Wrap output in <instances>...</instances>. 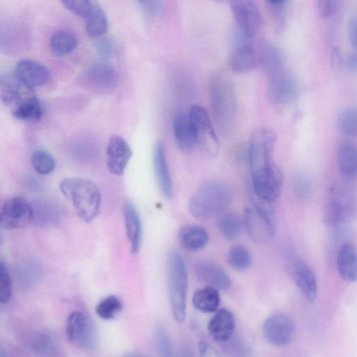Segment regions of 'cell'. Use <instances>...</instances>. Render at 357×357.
I'll return each mask as SVG.
<instances>
[{"label": "cell", "mask_w": 357, "mask_h": 357, "mask_svg": "<svg viewBox=\"0 0 357 357\" xmlns=\"http://www.w3.org/2000/svg\"><path fill=\"white\" fill-rule=\"evenodd\" d=\"M208 92L212 118L222 136L232 130L236 112V96L231 79L222 73H214L209 79Z\"/></svg>", "instance_id": "obj_1"}, {"label": "cell", "mask_w": 357, "mask_h": 357, "mask_svg": "<svg viewBox=\"0 0 357 357\" xmlns=\"http://www.w3.org/2000/svg\"><path fill=\"white\" fill-rule=\"evenodd\" d=\"M233 199L231 189L225 183L210 180L202 183L191 196L188 210L199 219H206L222 213Z\"/></svg>", "instance_id": "obj_2"}, {"label": "cell", "mask_w": 357, "mask_h": 357, "mask_svg": "<svg viewBox=\"0 0 357 357\" xmlns=\"http://www.w3.org/2000/svg\"><path fill=\"white\" fill-rule=\"evenodd\" d=\"M59 189L70 201L83 221L91 222L97 217L101 205V194L93 181L77 177L66 178L61 181Z\"/></svg>", "instance_id": "obj_3"}, {"label": "cell", "mask_w": 357, "mask_h": 357, "mask_svg": "<svg viewBox=\"0 0 357 357\" xmlns=\"http://www.w3.org/2000/svg\"><path fill=\"white\" fill-rule=\"evenodd\" d=\"M167 276L173 318L176 322L183 323L186 314L188 279L185 261L177 250L170 252L167 257Z\"/></svg>", "instance_id": "obj_4"}, {"label": "cell", "mask_w": 357, "mask_h": 357, "mask_svg": "<svg viewBox=\"0 0 357 357\" xmlns=\"http://www.w3.org/2000/svg\"><path fill=\"white\" fill-rule=\"evenodd\" d=\"M195 134L197 146L208 158H215L219 152V140L207 111L194 105L189 110Z\"/></svg>", "instance_id": "obj_5"}, {"label": "cell", "mask_w": 357, "mask_h": 357, "mask_svg": "<svg viewBox=\"0 0 357 357\" xmlns=\"http://www.w3.org/2000/svg\"><path fill=\"white\" fill-rule=\"evenodd\" d=\"M276 143L275 133L268 128H259L251 136L248 159L251 174L261 170L272 163V155Z\"/></svg>", "instance_id": "obj_6"}, {"label": "cell", "mask_w": 357, "mask_h": 357, "mask_svg": "<svg viewBox=\"0 0 357 357\" xmlns=\"http://www.w3.org/2000/svg\"><path fill=\"white\" fill-rule=\"evenodd\" d=\"M33 206L24 197L14 196L7 199L0 213V225L6 229L24 227L33 221Z\"/></svg>", "instance_id": "obj_7"}, {"label": "cell", "mask_w": 357, "mask_h": 357, "mask_svg": "<svg viewBox=\"0 0 357 357\" xmlns=\"http://www.w3.org/2000/svg\"><path fill=\"white\" fill-rule=\"evenodd\" d=\"M66 335L70 344L85 350H92L96 346L94 328L87 316L79 311L72 312L67 319Z\"/></svg>", "instance_id": "obj_8"}, {"label": "cell", "mask_w": 357, "mask_h": 357, "mask_svg": "<svg viewBox=\"0 0 357 357\" xmlns=\"http://www.w3.org/2000/svg\"><path fill=\"white\" fill-rule=\"evenodd\" d=\"M251 174L252 193L270 202L278 198L283 183V174L277 165L273 162Z\"/></svg>", "instance_id": "obj_9"}, {"label": "cell", "mask_w": 357, "mask_h": 357, "mask_svg": "<svg viewBox=\"0 0 357 357\" xmlns=\"http://www.w3.org/2000/svg\"><path fill=\"white\" fill-rule=\"evenodd\" d=\"M262 331L264 338L269 344L276 347H284L294 340L296 326L289 315L275 312L265 320Z\"/></svg>", "instance_id": "obj_10"}, {"label": "cell", "mask_w": 357, "mask_h": 357, "mask_svg": "<svg viewBox=\"0 0 357 357\" xmlns=\"http://www.w3.org/2000/svg\"><path fill=\"white\" fill-rule=\"evenodd\" d=\"M231 10L241 36L252 38L259 31L261 17L254 0H230Z\"/></svg>", "instance_id": "obj_11"}, {"label": "cell", "mask_w": 357, "mask_h": 357, "mask_svg": "<svg viewBox=\"0 0 357 357\" xmlns=\"http://www.w3.org/2000/svg\"><path fill=\"white\" fill-rule=\"evenodd\" d=\"M268 77V93L271 102L278 106L291 103L298 96L297 81L284 70Z\"/></svg>", "instance_id": "obj_12"}, {"label": "cell", "mask_w": 357, "mask_h": 357, "mask_svg": "<svg viewBox=\"0 0 357 357\" xmlns=\"http://www.w3.org/2000/svg\"><path fill=\"white\" fill-rule=\"evenodd\" d=\"M243 38L232 50L229 59L231 70L238 73L252 70L261 63V54L250 42V38Z\"/></svg>", "instance_id": "obj_13"}, {"label": "cell", "mask_w": 357, "mask_h": 357, "mask_svg": "<svg viewBox=\"0 0 357 357\" xmlns=\"http://www.w3.org/2000/svg\"><path fill=\"white\" fill-rule=\"evenodd\" d=\"M243 220L248 234L255 242L264 244L273 238L276 223L266 218L253 207L244 210Z\"/></svg>", "instance_id": "obj_14"}, {"label": "cell", "mask_w": 357, "mask_h": 357, "mask_svg": "<svg viewBox=\"0 0 357 357\" xmlns=\"http://www.w3.org/2000/svg\"><path fill=\"white\" fill-rule=\"evenodd\" d=\"M14 74L22 85L29 89L46 84L50 77V73L45 65L29 59L17 62Z\"/></svg>", "instance_id": "obj_15"}, {"label": "cell", "mask_w": 357, "mask_h": 357, "mask_svg": "<svg viewBox=\"0 0 357 357\" xmlns=\"http://www.w3.org/2000/svg\"><path fill=\"white\" fill-rule=\"evenodd\" d=\"M131 156L132 151L127 142L120 135H112L107 146L109 171L114 175H122Z\"/></svg>", "instance_id": "obj_16"}, {"label": "cell", "mask_w": 357, "mask_h": 357, "mask_svg": "<svg viewBox=\"0 0 357 357\" xmlns=\"http://www.w3.org/2000/svg\"><path fill=\"white\" fill-rule=\"evenodd\" d=\"M86 83L98 91H108L114 88L119 81V73L112 65L98 63L91 66L85 72Z\"/></svg>", "instance_id": "obj_17"}, {"label": "cell", "mask_w": 357, "mask_h": 357, "mask_svg": "<svg viewBox=\"0 0 357 357\" xmlns=\"http://www.w3.org/2000/svg\"><path fill=\"white\" fill-rule=\"evenodd\" d=\"M195 273L199 280L220 290H227L231 285L229 276L218 264L208 260L197 262Z\"/></svg>", "instance_id": "obj_18"}, {"label": "cell", "mask_w": 357, "mask_h": 357, "mask_svg": "<svg viewBox=\"0 0 357 357\" xmlns=\"http://www.w3.org/2000/svg\"><path fill=\"white\" fill-rule=\"evenodd\" d=\"M153 164L155 179L162 194L167 199L172 198L173 195L172 181L167 162L165 146L160 141L157 142L154 146Z\"/></svg>", "instance_id": "obj_19"}, {"label": "cell", "mask_w": 357, "mask_h": 357, "mask_svg": "<svg viewBox=\"0 0 357 357\" xmlns=\"http://www.w3.org/2000/svg\"><path fill=\"white\" fill-rule=\"evenodd\" d=\"M294 280L310 302H313L317 294V281L314 271L301 259H296L292 266Z\"/></svg>", "instance_id": "obj_20"}, {"label": "cell", "mask_w": 357, "mask_h": 357, "mask_svg": "<svg viewBox=\"0 0 357 357\" xmlns=\"http://www.w3.org/2000/svg\"><path fill=\"white\" fill-rule=\"evenodd\" d=\"M172 127L175 141L181 150L189 151L197 146L189 111L177 112L174 117Z\"/></svg>", "instance_id": "obj_21"}, {"label": "cell", "mask_w": 357, "mask_h": 357, "mask_svg": "<svg viewBox=\"0 0 357 357\" xmlns=\"http://www.w3.org/2000/svg\"><path fill=\"white\" fill-rule=\"evenodd\" d=\"M235 326L233 313L227 309H221L209 321L208 330L214 340L225 343L232 338Z\"/></svg>", "instance_id": "obj_22"}, {"label": "cell", "mask_w": 357, "mask_h": 357, "mask_svg": "<svg viewBox=\"0 0 357 357\" xmlns=\"http://www.w3.org/2000/svg\"><path fill=\"white\" fill-rule=\"evenodd\" d=\"M337 267L344 281L357 282V248L353 243L347 242L340 247L337 256Z\"/></svg>", "instance_id": "obj_23"}, {"label": "cell", "mask_w": 357, "mask_h": 357, "mask_svg": "<svg viewBox=\"0 0 357 357\" xmlns=\"http://www.w3.org/2000/svg\"><path fill=\"white\" fill-rule=\"evenodd\" d=\"M123 218L131 252L137 253L140 248L142 227L139 214L132 203L128 201L123 206Z\"/></svg>", "instance_id": "obj_24"}, {"label": "cell", "mask_w": 357, "mask_h": 357, "mask_svg": "<svg viewBox=\"0 0 357 357\" xmlns=\"http://www.w3.org/2000/svg\"><path fill=\"white\" fill-rule=\"evenodd\" d=\"M337 162L341 174L347 179L357 176V146L349 142H344L337 147Z\"/></svg>", "instance_id": "obj_25"}, {"label": "cell", "mask_w": 357, "mask_h": 357, "mask_svg": "<svg viewBox=\"0 0 357 357\" xmlns=\"http://www.w3.org/2000/svg\"><path fill=\"white\" fill-rule=\"evenodd\" d=\"M26 345L32 352L41 356H56L59 352L56 339L45 331L32 333L28 337Z\"/></svg>", "instance_id": "obj_26"}, {"label": "cell", "mask_w": 357, "mask_h": 357, "mask_svg": "<svg viewBox=\"0 0 357 357\" xmlns=\"http://www.w3.org/2000/svg\"><path fill=\"white\" fill-rule=\"evenodd\" d=\"M181 244L190 251H199L208 243L209 236L201 226L190 225L183 227L178 235Z\"/></svg>", "instance_id": "obj_27"}, {"label": "cell", "mask_w": 357, "mask_h": 357, "mask_svg": "<svg viewBox=\"0 0 357 357\" xmlns=\"http://www.w3.org/2000/svg\"><path fill=\"white\" fill-rule=\"evenodd\" d=\"M12 114L17 120L36 122L42 118L43 109L36 97L29 96H25L14 105Z\"/></svg>", "instance_id": "obj_28"}, {"label": "cell", "mask_w": 357, "mask_h": 357, "mask_svg": "<svg viewBox=\"0 0 357 357\" xmlns=\"http://www.w3.org/2000/svg\"><path fill=\"white\" fill-rule=\"evenodd\" d=\"M192 302L195 308L200 312H215L220 303L218 289L209 285L198 289L193 294Z\"/></svg>", "instance_id": "obj_29"}, {"label": "cell", "mask_w": 357, "mask_h": 357, "mask_svg": "<svg viewBox=\"0 0 357 357\" xmlns=\"http://www.w3.org/2000/svg\"><path fill=\"white\" fill-rule=\"evenodd\" d=\"M77 38L72 31L61 29L52 36L50 46L54 55L63 56L69 54L77 47Z\"/></svg>", "instance_id": "obj_30"}, {"label": "cell", "mask_w": 357, "mask_h": 357, "mask_svg": "<svg viewBox=\"0 0 357 357\" xmlns=\"http://www.w3.org/2000/svg\"><path fill=\"white\" fill-rule=\"evenodd\" d=\"M108 28V19L104 10L99 6H93L86 17V32L89 37L99 38L103 36Z\"/></svg>", "instance_id": "obj_31"}, {"label": "cell", "mask_w": 357, "mask_h": 357, "mask_svg": "<svg viewBox=\"0 0 357 357\" xmlns=\"http://www.w3.org/2000/svg\"><path fill=\"white\" fill-rule=\"evenodd\" d=\"M243 220L235 212L222 213L218 220V227L222 236L228 240L236 238L241 233Z\"/></svg>", "instance_id": "obj_32"}, {"label": "cell", "mask_w": 357, "mask_h": 357, "mask_svg": "<svg viewBox=\"0 0 357 357\" xmlns=\"http://www.w3.org/2000/svg\"><path fill=\"white\" fill-rule=\"evenodd\" d=\"M227 261L234 269L243 271L251 266L252 255L244 245H235L228 251Z\"/></svg>", "instance_id": "obj_33"}, {"label": "cell", "mask_w": 357, "mask_h": 357, "mask_svg": "<svg viewBox=\"0 0 357 357\" xmlns=\"http://www.w3.org/2000/svg\"><path fill=\"white\" fill-rule=\"evenodd\" d=\"M123 309L121 300L115 295L102 298L96 307V314L102 319H114Z\"/></svg>", "instance_id": "obj_34"}, {"label": "cell", "mask_w": 357, "mask_h": 357, "mask_svg": "<svg viewBox=\"0 0 357 357\" xmlns=\"http://www.w3.org/2000/svg\"><path fill=\"white\" fill-rule=\"evenodd\" d=\"M337 127L345 136L357 137V107H350L340 113Z\"/></svg>", "instance_id": "obj_35"}, {"label": "cell", "mask_w": 357, "mask_h": 357, "mask_svg": "<svg viewBox=\"0 0 357 357\" xmlns=\"http://www.w3.org/2000/svg\"><path fill=\"white\" fill-rule=\"evenodd\" d=\"M19 268V280L22 288L24 290L32 288L40 278V267L33 261H26Z\"/></svg>", "instance_id": "obj_36"}, {"label": "cell", "mask_w": 357, "mask_h": 357, "mask_svg": "<svg viewBox=\"0 0 357 357\" xmlns=\"http://www.w3.org/2000/svg\"><path fill=\"white\" fill-rule=\"evenodd\" d=\"M153 344L158 356L169 357L172 355V346L165 326L158 323L153 330Z\"/></svg>", "instance_id": "obj_37"}, {"label": "cell", "mask_w": 357, "mask_h": 357, "mask_svg": "<svg viewBox=\"0 0 357 357\" xmlns=\"http://www.w3.org/2000/svg\"><path fill=\"white\" fill-rule=\"evenodd\" d=\"M31 161L35 170L42 175L50 174L56 167L53 156L43 150L35 151L31 155Z\"/></svg>", "instance_id": "obj_38"}, {"label": "cell", "mask_w": 357, "mask_h": 357, "mask_svg": "<svg viewBox=\"0 0 357 357\" xmlns=\"http://www.w3.org/2000/svg\"><path fill=\"white\" fill-rule=\"evenodd\" d=\"M13 287L9 271L3 261L0 263V302L7 303L12 298Z\"/></svg>", "instance_id": "obj_39"}, {"label": "cell", "mask_w": 357, "mask_h": 357, "mask_svg": "<svg viewBox=\"0 0 357 357\" xmlns=\"http://www.w3.org/2000/svg\"><path fill=\"white\" fill-rule=\"evenodd\" d=\"M72 13L81 17L86 18L93 6L89 0H60Z\"/></svg>", "instance_id": "obj_40"}, {"label": "cell", "mask_w": 357, "mask_h": 357, "mask_svg": "<svg viewBox=\"0 0 357 357\" xmlns=\"http://www.w3.org/2000/svg\"><path fill=\"white\" fill-rule=\"evenodd\" d=\"M115 40L110 37H101L95 43V50L98 56L102 59L111 58L116 51Z\"/></svg>", "instance_id": "obj_41"}, {"label": "cell", "mask_w": 357, "mask_h": 357, "mask_svg": "<svg viewBox=\"0 0 357 357\" xmlns=\"http://www.w3.org/2000/svg\"><path fill=\"white\" fill-rule=\"evenodd\" d=\"M294 193L301 197L307 196L312 189V181L306 174H299L294 176L293 181Z\"/></svg>", "instance_id": "obj_42"}, {"label": "cell", "mask_w": 357, "mask_h": 357, "mask_svg": "<svg viewBox=\"0 0 357 357\" xmlns=\"http://www.w3.org/2000/svg\"><path fill=\"white\" fill-rule=\"evenodd\" d=\"M143 10L149 16L157 15L161 10L160 0H136Z\"/></svg>", "instance_id": "obj_43"}, {"label": "cell", "mask_w": 357, "mask_h": 357, "mask_svg": "<svg viewBox=\"0 0 357 357\" xmlns=\"http://www.w3.org/2000/svg\"><path fill=\"white\" fill-rule=\"evenodd\" d=\"M348 36L352 47L357 49V15L354 16L349 23Z\"/></svg>", "instance_id": "obj_44"}, {"label": "cell", "mask_w": 357, "mask_h": 357, "mask_svg": "<svg viewBox=\"0 0 357 357\" xmlns=\"http://www.w3.org/2000/svg\"><path fill=\"white\" fill-rule=\"evenodd\" d=\"M227 346H228V351L232 353H235L236 355L244 356L245 355L244 353H246L248 355H249V349L246 347V346L240 342H231Z\"/></svg>", "instance_id": "obj_45"}, {"label": "cell", "mask_w": 357, "mask_h": 357, "mask_svg": "<svg viewBox=\"0 0 357 357\" xmlns=\"http://www.w3.org/2000/svg\"><path fill=\"white\" fill-rule=\"evenodd\" d=\"M333 0H319V11L322 17L328 16L333 8Z\"/></svg>", "instance_id": "obj_46"}, {"label": "cell", "mask_w": 357, "mask_h": 357, "mask_svg": "<svg viewBox=\"0 0 357 357\" xmlns=\"http://www.w3.org/2000/svg\"><path fill=\"white\" fill-rule=\"evenodd\" d=\"M344 65L346 68L352 73L357 72V54H351L345 59Z\"/></svg>", "instance_id": "obj_47"}, {"label": "cell", "mask_w": 357, "mask_h": 357, "mask_svg": "<svg viewBox=\"0 0 357 357\" xmlns=\"http://www.w3.org/2000/svg\"><path fill=\"white\" fill-rule=\"evenodd\" d=\"M332 65L334 68H337L341 66L342 59L340 54L337 50H334L332 54Z\"/></svg>", "instance_id": "obj_48"}, {"label": "cell", "mask_w": 357, "mask_h": 357, "mask_svg": "<svg viewBox=\"0 0 357 357\" xmlns=\"http://www.w3.org/2000/svg\"><path fill=\"white\" fill-rule=\"evenodd\" d=\"M284 0H266V1L271 5H278L282 3Z\"/></svg>", "instance_id": "obj_49"}, {"label": "cell", "mask_w": 357, "mask_h": 357, "mask_svg": "<svg viewBox=\"0 0 357 357\" xmlns=\"http://www.w3.org/2000/svg\"><path fill=\"white\" fill-rule=\"evenodd\" d=\"M217 1H224V0H217Z\"/></svg>", "instance_id": "obj_50"}]
</instances>
